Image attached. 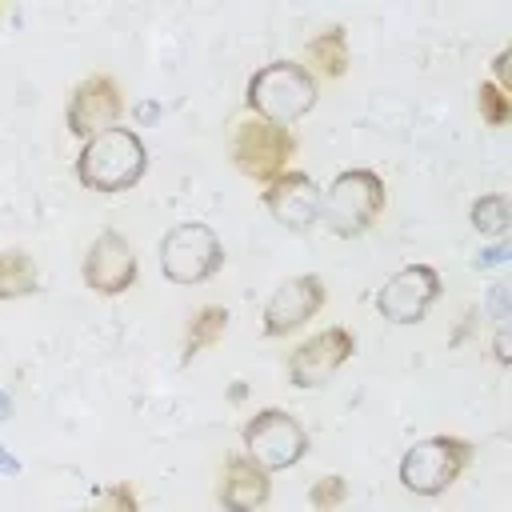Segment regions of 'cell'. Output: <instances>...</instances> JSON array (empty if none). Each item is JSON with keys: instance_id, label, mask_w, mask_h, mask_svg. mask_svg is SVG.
<instances>
[{"instance_id": "1", "label": "cell", "mask_w": 512, "mask_h": 512, "mask_svg": "<svg viewBox=\"0 0 512 512\" xmlns=\"http://www.w3.org/2000/svg\"><path fill=\"white\" fill-rule=\"evenodd\" d=\"M316 100H320L316 76L296 60H272V64L256 68L248 80V92H244V104L252 108V116L264 124H276V128H288L300 116H308L316 108Z\"/></svg>"}, {"instance_id": "2", "label": "cell", "mask_w": 512, "mask_h": 512, "mask_svg": "<svg viewBox=\"0 0 512 512\" xmlns=\"http://www.w3.org/2000/svg\"><path fill=\"white\" fill-rule=\"evenodd\" d=\"M148 168V148L132 128H108L84 140L76 156V180L92 192H128Z\"/></svg>"}, {"instance_id": "3", "label": "cell", "mask_w": 512, "mask_h": 512, "mask_svg": "<svg viewBox=\"0 0 512 512\" xmlns=\"http://www.w3.org/2000/svg\"><path fill=\"white\" fill-rule=\"evenodd\" d=\"M384 212V180L372 168H348L340 172L328 192L320 196V220L332 236H360L368 232Z\"/></svg>"}, {"instance_id": "4", "label": "cell", "mask_w": 512, "mask_h": 512, "mask_svg": "<svg viewBox=\"0 0 512 512\" xmlns=\"http://www.w3.org/2000/svg\"><path fill=\"white\" fill-rule=\"evenodd\" d=\"M472 460V444L464 436H424L400 456V488L412 496L448 492Z\"/></svg>"}, {"instance_id": "5", "label": "cell", "mask_w": 512, "mask_h": 512, "mask_svg": "<svg viewBox=\"0 0 512 512\" xmlns=\"http://www.w3.org/2000/svg\"><path fill=\"white\" fill-rule=\"evenodd\" d=\"M224 268L220 236L200 220H180L160 236V272L172 284H204Z\"/></svg>"}, {"instance_id": "6", "label": "cell", "mask_w": 512, "mask_h": 512, "mask_svg": "<svg viewBox=\"0 0 512 512\" xmlns=\"http://www.w3.org/2000/svg\"><path fill=\"white\" fill-rule=\"evenodd\" d=\"M240 436H244V456L256 460L264 472H284L308 456V432L284 408H260Z\"/></svg>"}, {"instance_id": "7", "label": "cell", "mask_w": 512, "mask_h": 512, "mask_svg": "<svg viewBox=\"0 0 512 512\" xmlns=\"http://www.w3.org/2000/svg\"><path fill=\"white\" fill-rule=\"evenodd\" d=\"M228 152H232V164L244 176L268 184V180H276L288 168V160L296 152V136L288 128H276V124H264V120L252 116V120H240L236 124Z\"/></svg>"}, {"instance_id": "8", "label": "cell", "mask_w": 512, "mask_h": 512, "mask_svg": "<svg viewBox=\"0 0 512 512\" xmlns=\"http://www.w3.org/2000/svg\"><path fill=\"white\" fill-rule=\"evenodd\" d=\"M440 288L444 284L432 264H404L376 292V312L388 324H420L428 316V308L440 300Z\"/></svg>"}, {"instance_id": "9", "label": "cell", "mask_w": 512, "mask_h": 512, "mask_svg": "<svg viewBox=\"0 0 512 512\" xmlns=\"http://www.w3.org/2000/svg\"><path fill=\"white\" fill-rule=\"evenodd\" d=\"M352 352H356V336L348 328H340V324L320 328L288 356V380L296 388H320L352 360Z\"/></svg>"}, {"instance_id": "10", "label": "cell", "mask_w": 512, "mask_h": 512, "mask_svg": "<svg viewBox=\"0 0 512 512\" xmlns=\"http://www.w3.org/2000/svg\"><path fill=\"white\" fill-rule=\"evenodd\" d=\"M120 112H124V92H120V84H116L112 76L96 72V76H84V80L72 88L64 124H68L72 136L92 140V136L116 128Z\"/></svg>"}, {"instance_id": "11", "label": "cell", "mask_w": 512, "mask_h": 512, "mask_svg": "<svg viewBox=\"0 0 512 512\" xmlns=\"http://www.w3.org/2000/svg\"><path fill=\"white\" fill-rule=\"evenodd\" d=\"M324 300H328V292H324V280L320 276H312V272H304V276H288L284 284H276V292L268 296V304H264V336H288V332H296L300 324H308L320 308H324Z\"/></svg>"}, {"instance_id": "12", "label": "cell", "mask_w": 512, "mask_h": 512, "mask_svg": "<svg viewBox=\"0 0 512 512\" xmlns=\"http://www.w3.org/2000/svg\"><path fill=\"white\" fill-rule=\"evenodd\" d=\"M80 272H84V284H88L96 296H120V292H128L132 280H136V252H132V244H128L120 232L104 228V232L88 244Z\"/></svg>"}, {"instance_id": "13", "label": "cell", "mask_w": 512, "mask_h": 512, "mask_svg": "<svg viewBox=\"0 0 512 512\" xmlns=\"http://www.w3.org/2000/svg\"><path fill=\"white\" fill-rule=\"evenodd\" d=\"M268 216L292 232H304L320 220V188L308 172H280L276 180L264 184L260 192Z\"/></svg>"}, {"instance_id": "14", "label": "cell", "mask_w": 512, "mask_h": 512, "mask_svg": "<svg viewBox=\"0 0 512 512\" xmlns=\"http://www.w3.org/2000/svg\"><path fill=\"white\" fill-rule=\"evenodd\" d=\"M272 496L268 472L248 456H228L220 472V504L224 512H256Z\"/></svg>"}, {"instance_id": "15", "label": "cell", "mask_w": 512, "mask_h": 512, "mask_svg": "<svg viewBox=\"0 0 512 512\" xmlns=\"http://www.w3.org/2000/svg\"><path fill=\"white\" fill-rule=\"evenodd\" d=\"M304 60H308L312 72H320V76H328V80L344 76V72H348V36H344V28L332 24V28H324L320 36H312V40L304 44Z\"/></svg>"}, {"instance_id": "16", "label": "cell", "mask_w": 512, "mask_h": 512, "mask_svg": "<svg viewBox=\"0 0 512 512\" xmlns=\"http://www.w3.org/2000/svg\"><path fill=\"white\" fill-rule=\"evenodd\" d=\"M36 284H40L36 260H32L24 248H4V252H0V300L32 296Z\"/></svg>"}, {"instance_id": "17", "label": "cell", "mask_w": 512, "mask_h": 512, "mask_svg": "<svg viewBox=\"0 0 512 512\" xmlns=\"http://www.w3.org/2000/svg\"><path fill=\"white\" fill-rule=\"evenodd\" d=\"M224 332H228V308H220V304L196 308L192 312V324H188V336H184V360H192L196 352L212 348Z\"/></svg>"}, {"instance_id": "18", "label": "cell", "mask_w": 512, "mask_h": 512, "mask_svg": "<svg viewBox=\"0 0 512 512\" xmlns=\"http://www.w3.org/2000/svg\"><path fill=\"white\" fill-rule=\"evenodd\" d=\"M468 220H472V228H476L480 236H492V240H500V236L508 232V224H512V212H508V196H504V192H488V196H480V200L472 204Z\"/></svg>"}, {"instance_id": "19", "label": "cell", "mask_w": 512, "mask_h": 512, "mask_svg": "<svg viewBox=\"0 0 512 512\" xmlns=\"http://www.w3.org/2000/svg\"><path fill=\"white\" fill-rule=\"evenodd\" d=\"M476 108H480L484 124L500 128V124H508V116H512V96H508V92H500L492 80H484V84L476 88Z\"/></svg>"}, {"instance_id": "20", "label": "cell", "mask_w": 512, "mask_h": 512, "mask_svg": "<svg viewBox=\"0 0 512 512\" xmlns=\"http://www.w3.org/2000/svg\"><path fill=\"white\" fill-rule=\"evenodd\" d=\"M348 500V480L344 476H320L312 488H308V504L316 508V512H332V508H340Z\"/></svg>"}, {"instance_id": "21", "label": "cell", "mask_w": 512, "mask_h": 512, "mask_svg": "<svg viewBox=\"0 0 512 512\" xmlns=\"http://www.w3.org/2000/svg\"><path fill=\"white\" fill-rule=\"evenodd\" d=\"M92 512H140V504H136V492L128 484H108V488H100Z\"/></svg>"}, {"instance_id": "22", "label": "cell", "mask_w": 512, "mask_h": 512, "mask_svg": "<svg viewBox=\"0 0 512 512\" xmlns=\"http://www.w3.org/2000/svg\"><path fill=\"white\" fill-rule=\"evenodd\" d=\"M508 56H512V52H508V48H500V52H496V60H492V76H496L492 84H496L500 92H508V88H512V84H508Z\"/></svg>"}, {"instance_id": "23", "label": "cell", "mask_w": 512, "mask_h": 512, "mask_svg": "<svg viewBox=\"0 0 512 512\" xmlns=\"http://www.w3.org/2000/svg\"><path fill=\"white\" fill-rule=\"evenodd\" d=\"M480 264H484V268H488V264H504V244H496V248H488V252H484L480 260H476V268H480Z\"/></svg>"}, {"instance_id": "24", "label": "cell", "mask_w": 512, "mask_h": 512, "mask_svg": "<svg viewBox=\"0 0 512 512\" xmlns=\"http://www.w3.org/2000/svg\"><path fill=\"white\" fill-rule=\"evenodd\" d=\"M492 348H496V360H500V364H508V336H504V328L496 332V344H492Z\"/></svg>"}, {"instance_id": "25", "label": "cell", "mask_w": 512, "mask_h": 512, "mask_svg": "<svg viewBox=\"0 0 512 512\" xmlns=\"http://www.w3.org/2000/svg\"><path fill=\"white\" fill-rule=\"evenodd\" d=\"M0 472H4V476H16V472H20V464H16V460L4 452V444H0Z\"/></svg>"}, {"instance_id": "26", "label": "cell", "mask_w": 512, "mask_h": 512, "mask_svg": "<svg viewBox=\"0 0 512 512\" xmlns=\"http://www.w3.org/2000/svg\"><path fill=\"white\" fill-rule=\"evenodd\" d=\"M8 416V396H0V420Z\"/></svg>"}]
</instances>
